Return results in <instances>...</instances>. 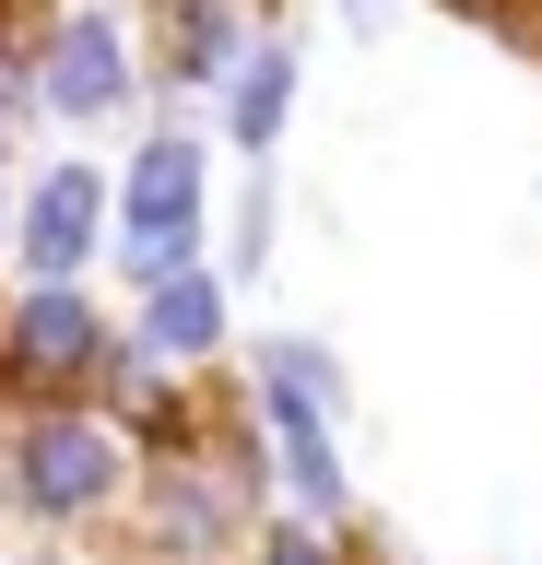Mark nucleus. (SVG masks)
Here are the masks:
<instances>
[{"mask_svg":"<svg viewBox=\"0 0 542 565\" xmlns=\"http://www.w3.org/2000/svg\"><path fill=\"white\" fill-rule=\"evenodd\" d=\"M259 565H330V554H319V542H307V530H284V542H272V554H259Z\"/></svg>","mask_w":542,"mask_h":565,"instance_id":"8","label":"nucleus"},{"mask_svg":"<svg viewBox=\"0 0 542 565\" xmlns=\"http://www.w3.org/2000/svg\"><path fill=\"white\" fill-rule=\"evenodd\" d=\"M189 212H201V153H189V141H153L142 166H130V271H142V282L178 271Z\"/></svg>","mask_w":542,"mask_h":565,"instance_id":"1","label":"nucleus"},{"mask_svg":"<svg viewBox=\"0 0 542 565\" xmlns=\"http://www.w3.org/2000/svg\"><path fill=\"white\" fill-rule=\"evenodd\" d=\"M107 483H118V459H107L95 424H36V436H24V494H36V507H95Z\"/></svg>","mask_w":542,"mask_h":565,"instance_id":"3","label":"nucleus"},{"mask_svg":"<svg viewBox=\"0 0 542 565\" xmlns=\"http://www.w3.org/2000/svg\"><path fill=\"white\" fill-rule=\"evenodd\" d=\"M95 247V177L60 166L36 189V212H24V259H36V282H72V259Z\"/></svg>","mask_w":542,"mask_h":565,"instance_id":"5","label":"nucleus"},{"mask_svg":"<svg viewBox=\"0 0 542 565\" xmlns=\"http://www.w3.org/2000/svg\"><path fill=\"white\" fill-rule=\"evenodd\" d=\"M213 330H224V307H213V282H201V271H166V282H153V342H166V353H201Z\"/></svg>","mask_w":542,"mask_h":565,"instance_id":"6","label":"nucleus"},{"mask_svg":"<svg viewBox=\"0 0 542 565\" xmlns=\"http://www.w3.org/2000/svg\"><path fill=\"white\" fill-rule=\"evenodd\" d=\"M118 83H130V60H118V24H60L47 35V106H72V118H95V106H118Z\"/></svg>","mask_w":542,"mask_h":565,"instance_id":"4","label":"nucleus"},{"mask_svg":"<svg viewBox=\"0 0 542 565\" xmlns=\"http://www.w3.org/2000/svg\"><path fill=\"white\" fill-rule=\"evenodd\" d=\"M83 353H95V318H83V295H72V282H36V295L12 307V377L60 388Z\"/></svg>","mask_w":542,"mask_h":565,"instance_id":"2","label":"nucleus"},{"mask_svg":"<svg viewBox=\"0 0 542 565\" xmlns=\"http://www.w3.org/2000/svg\"><path fill=\"white\" fill-rule=\"evenodd\" d=\"M284 83H295V71H284V47H259V60L236 71V95H224L236 141H272V130H284Z\"/></svg>","mask_w":542,"mask_h":565,"instance_id":"7","label":"nucleus"}]
</instances>
